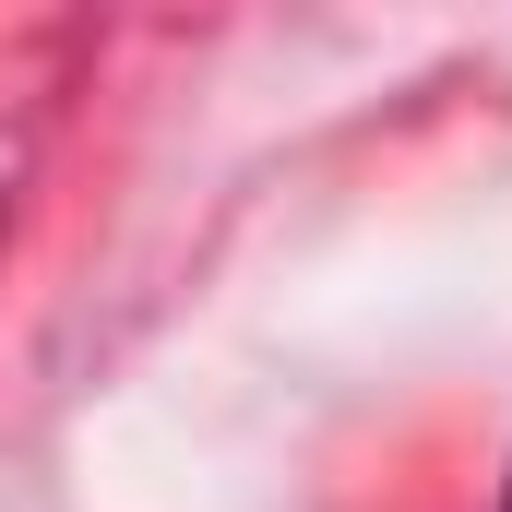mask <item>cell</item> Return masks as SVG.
I'll list each match as a JSON object with an SVG mask.
<instances>
[{
	"label": "cell",
	"mask_w": 512,
	"mask_h": 512,
	"mask_svg": "<svg viewBox=\"0 0 512 512\" xmlns=\"http://www.w3.org/2000/svg\"><path fill=\"white\" fill-rule=\"evenodd\" d=\"M501 512H512V477H501Z\"/></svg>",
	"instance_id": "cell-1"
}]
</instances>
